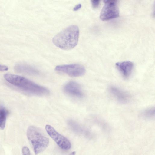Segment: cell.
Returning <instances> with one entry per match:
<instances>
[{"mask_svg": "<svg viewBox=\"0 0 155 155\" xmlns=\"http://www.w3.org/2000/svg\"><path fill=\"white\" fill-rule=\"evenodd\" d=\"M4 77L8 82L30 94L41 96L49 93L47 88L24 77L9 74H5Z\"/></svg>", "mask_w": 155, "mask_h": 155, "instance_id": "1", "label": "cell"}, {"mask_svg": "<svg viewBox=\"0 0 155 155\" xmlns=\"http://www.w3.org/2000/svg\"><path fill=\"white\" fill-rule=\"evenodd\" d=\"M79 35L78 27L76 25H71L55 35L52 41L58 47L64 50H70L77 45Z\"/></svg>", "mask_w": 155, "mask_h": 155, "instance_id": "2", "label": "cell"}, {"mask_svg": "<svg viewBox=\"0 0 155 155\" xmlns=\"http://www.w3.org/2000/svg\"><path fill=\"white\" fill-rule=\"evenodd\" d=\"M27 136L36 155L44 151L49 144V139L36 127L29 126L27 130Z\"/></svg>", "mask_w": 155, "mask_h": 155, "instance_id": "3", "label": "cell"}, {"mask_svg": "<svg viewBox=\"0 0 155 155\" xmlns=\"http://www.w3.org/2000/svg\"><path fill=\"white\" fill-rule=\"evenodd\" d=\"M104 3L100 16L101 20L107 21L119 16V10L116 1L105 0Z\"/></svg>", "mask_w": 155, "mask_h": 155, "instance_id": "4", "label": "cell"}, {"mask_svg": "<svg viewBox=\"0 0 155 155\" xmlns=\"http://www.w3.org/2000/svg\"><path fill=\"white\" fill-rule=\"evenodd\" d=\"M45 128L48 134L61 149L64 150L70 149L71 144L67 138L57 132L49 125H46Z\"/></svg>", "mask_w": 155, "mask_h": 155, "instance_id": "5", "label": "cell"}, {"mask_svg": "<svg viewBox=\"0 0 155 155\" xmlns=\"http://www.w3.org/2000/svg\"><path fill=\"white\" fill-rule=\"evenodd\" d=\"M55 69L73 77L82 76L86 71L85 68L83 65L77 64L57 66Z\"/></svg>", "mask_w": 155, "mask_h": 155, "instance_id": "6", "label": "cell"}, {"mask_svg": "<svg viewBox=\"0 0 155 155\" xmlns=\"http://www.w3.org/2000/svg\"><path fill=\"white\" fill-rule=\"evenodd\" d=\"M63 90L65 93L72 97L81 98L83 95L80 85L74 81H70L66 84Z\"/></svg>", "mask_w": 155, "mask_h": 155, "instance_id": "7", "label": "cell"}, {"mask_svg": "<svg viewBox=\"0 0 155 155\" xmlns=\"http://www.w3.org/2000/svg\"><path fill=\"white\" fill-rule=\"evenodd\" d=\"M109 91L112 96L119 102L126 103L130 100V95L124 91L115 86H110Z\"/></svg>", "mask_w": 155, "mask_h": 155, "instance_id": "8", "label": "cell"}, {"mask_svg": "<svg viewBox=\"0 0 155 155\" xmlns=\"http://www.w3.org/2000/svg\"><path fill=\"white\" fill-rule=\"evenodd\" d=\"M116 67L123 77L128 78L130 75L133 68V63L129 61L118 62L115 64Z\"/></svg>", "mask_w": 155, "mask_h": 155, "instance_id": "9", "label": "cell"}, {"mask_svg": "<svg viewBox=\"0 0 155 155\" xmlns=\"http://www.w3.org/2000/svg\"><path fill=\"white\" fill-rule=\"evenodd\" d=\"M15 70L17 72L31 75H37L39 71L36 69L28 65L23 64H18L15 66Z\"/></svg>", "mask_w": 155, "mask_h": 155, "instance_id": "10", "label": "cell"}, {"mask_svg": "<svg viewBox=\"0 0 155 155\" xmlns=\"http://www.w3.org/2000/svg\"><path fill=\"white\" fill-rule=\"evenodd\" d=\"M8 113L5 107L2 106L0 107V129L1 130L4 129L5 127Z\"/></svg>", "mask_w": 155, "mask_h": 155, "instance_id": "11", "label": "cell"}, {"mask_svg": "<svg viewBox=\"0 0 155 155\" xmlns=\"http://www.w3.org/2000/svg\"><path fill=\"white\" fill-rule=\"evenodd\" d=\"M143 117L148 119H150L154 117L155 116V108L151 107L145 110L142 114Z\"/></svg>", "mask_w": 155, "mask_h": 155, "instance_id": "12", "label": "cell"}, {"mask_svg": "<svg viewBox=\"0 0 155 155\" xmlns=\"http://www.w3.org/2000/svg\"><path fill=\"white\" fill-rule=\"evenodd\" d=\"M22 155H31L29 149L26 146H24L22 148Z\"/></svg>", "mask_w": 155, "mask_h": 155, "instance_id": "13", "label": "cell"}, {"mask_svg": "<svg viewBox=\"0 0 155 155\" xmlns=\"http://www.w3.org/2000/svg\"><path fill=\"white\" fill-rule=\"evenodd\" d=\"M100 1L99 0H92L91 3L93 8H97L99 5Z\"/></svg>", "mask_w": 155, "mask_h": 155, "instance_id": "14", "label": "cell"}, {"mask_svg": "<svg viewBox=\"0 0 155 155\" xmlns=\"http://www.w3.org/2000/svg\"><path fill=\"white\" fill-rule=\"evenodd\" d=\"M8 69V68L7 66L0 64V71H6Z\"/></svg>", "mask_w": 155, "mask_h": 155, "instance_id": "15", "label": "cell"}, {"mask_svg": "<svg viewBox=\"0 0 155 155\" xmlns=\"http://www.w3.org/2000/svg\"><path fill=\"white\" fill-rule=\"evenodd\" d=\"M81 4H78L74 8V10L77 11V10H78L81 8Z\"/></svg>", "mask_w": 155, "mask_h": 155, "instance_id": "16", "label": "cell"}, {"mask_svg": "<svg viewBox=\"0 0 155 155\" xmlns=\"http://www.w3.org/2000/svg\"><path fill=\"white\" fill-rule=\"evenodd\" d=\"M76 154V152L75 151H74L70 153L68 155H75Z\"/></svg>", "mask_w": 155, "mask_h": 155, "instance_id": "17", "label": "cell"}]
</instances>
